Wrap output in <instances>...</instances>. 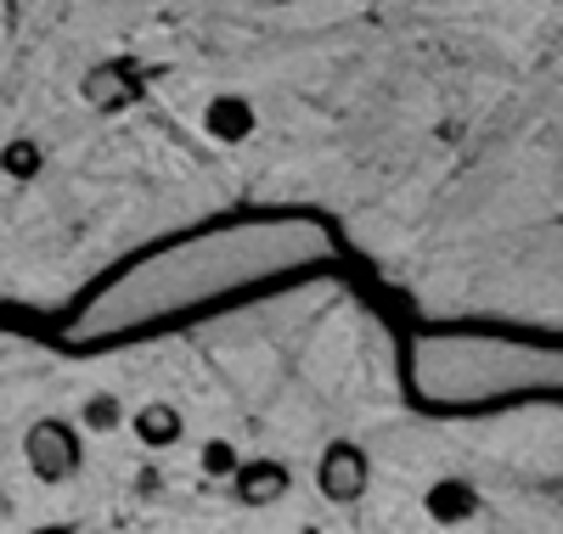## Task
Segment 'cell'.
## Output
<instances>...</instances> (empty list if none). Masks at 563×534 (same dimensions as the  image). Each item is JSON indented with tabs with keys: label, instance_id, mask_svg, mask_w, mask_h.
Listing matches in <instances>:
<instances>
[{
	"label": "cell",
	"instance_id": "cell-6",
	"mask_svg": "<svg viewBox=\"0 0 563 534\" xmlns=\"http://www.w3.org/2000/svg\"><path fill=\"white\" fill-rule=\"evenodd\" d=\"M474 512H479L474 483H462V478H440L434 490H429V518H434V523H462V518H474Z\"/></svg>",
	"mask_w": 563,
	"mask_h": 534
},
{
	"label": "cell",
	"instance_id": "cell-9",
	"mask_svg": "<svg viewBox=\"0 0 563 534\" xmlns=\"http://www.w3.org/2000/svg\"><path fill=\"white\" fill-rule=\"evenodd\" d=\"M203 472H209V478H238L243 461H238V450H231L225 440H209V445H203Z\"/></svg>",
	"mask_w": 563,
	"mask_h": 534
},
{
	"label": "cell",
	"instance_id": "cell-7",
	"mask_svg": "<svg viewBox=\"0 0 563 534\" xmlns=\"http://www.w3.org/2000/svg\"><path fill=\"white\" fill-rule=\"evenodd\" d=\"M135 440H141V445H153V450L175 445V440H180V411L164 405V400L141 405V411H135Z\"/></svg>",
	"mask_w": 563,
	"mask_h": 534
},
{
	"label": "cell",
	"instance_id": "cell-4",
	"mask_svg": "<svg viewBox=\"0 0 563 534\" xmlns=\"http://www.w3.org/2000/svg\"><path fill=\"white\" fill-rule=\"evenodd\" d=\"M282 496H288V467L282 461H249L238 472V501L243 507H271Z\"/></svg>",
	"mask_w": 563,
	"mask_h": 534
},
{
	"label": "cell",
	"instance_id": "cell-2",
	"mask_svg": "<svg viewBox=\"0 0 563 534\" xmlns=\"http://www.w3.org/2000/svg\"><path fill=\"white\" fill-rule=\"evenodd\" d=\"M321 496L333 501V507H350V501H361V490H366V456L355 450V445H327V456H321Z\"/></svg>",
	"mask_w": 563,
	"mask_h": 534
},
{
	"label": "cell",
	"instance_id": "cell-1",
	"mask_svg": "<svg viewBox=\"0 0 563 534\" xmlns=\"http://www.w3.org/2000/svg\"><path fill=\"white\" fill-rule=\"evenodd\" d=\"M23 456H29V472L45 478V483H63V478L79 472V440H74V427L57 422V416H45V422L29 427Z\"/></svg>",
	"mask_w": 563,
	"mask_h": 534
},
{
	"label": "cell",
	"instance_id": "cell-10",
	"mask_svg": "<svg viewBox=\"0 0 563 534\" xmlns=\"http://www.w3.org/2000/svg\"><path fill=\"white\" fill-rule=\"evenodd\" d=\"M85 427H90V433H108V427H119V400H113V394L85 400Z\"/></svg>",
	"mask_w": 563,
	"mask_h": 534
},
{
	"label": "cell",
	"instance_id": "cell-3",
	"mask_svg": "<svg viewBox=\"0 0 563 534\" xmlns=\"http://www.w3.org/2000/svg\"><path fill=\"white\" fill-rule=\"evenodd\" d=\"M141 79H147V68H135V63H102L85 74V102L102 113H119L141 96Z\"/></svg>",
	"mask_w": 563,
	"mask_h": 534
},
{
	"label": "cell",
	"instance_id": "cell-8",
	"mask_svg": "<svg viewBox=\"0 0 563 534\" xmlns=\"http://www.w3.org/2000/svg\"><path fill=\"white\" fill-rule=\"evenodd\" d=\"M0 169H7L12 180H34V175L45 169V153L34 147V141H12V147L0 153Z\"/></svg>",
	"mask_w": 563,
	"mask_h": 534
},
{
	"label": "cell",
	"instance_id": "cell-12",
	"mask_svg": "<svg viewBox=\"0 0 563 534\" xmlns=\"http://www.w3.org/2000/svg\"><path fill=\"white\" fill-rule=\"evenodd\" d=\"M305 534H316V529H305Z\"/></svg>",
	"mask_w": 563,
	"mask_h": 534
},
{
	"label": "cell",
	"instance_id": "cell-11",
	"mask_svg": "<svg viewBox=\"0 0 563 534\" xmlns=\"http://www.w3.org/2000/svg\"><path fill=\"white\" fill-rule=\"evenodd\" d=\"M34 534H74V529H63V523H52V529H34Z\"/></svg>",
	"mask_w": 563,
	"mask_h": 534
},
{
	"label": "cell",
	"instance_id": "cell-5",
	"mask_svg": "<svg viewBox=\"0 0 563 534\" xmlns=\"http://www.w3.org/2000/svg\"><path fill=\"white\" fill-rule=\"evenodd\" d=\"M203 130L214 141H225V147H238V141H249V130H254V108L243 102V96H214L209 113H203Z\"/></svg>",
	"mask_w": 563,
	"mask_h": 534
}]
</instances>
